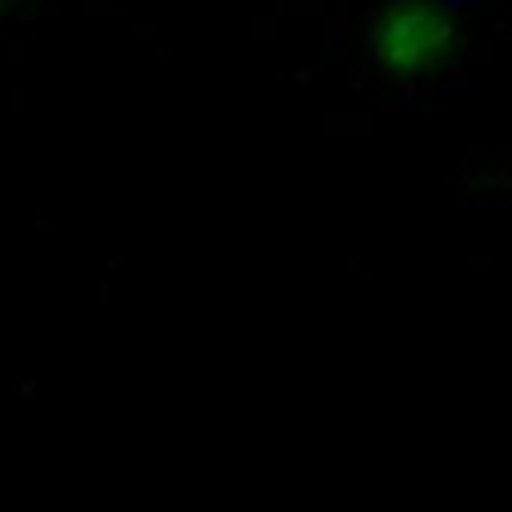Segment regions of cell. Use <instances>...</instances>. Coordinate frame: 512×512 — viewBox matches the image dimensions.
Here are the masks:
<instances>
[{"label":"cell","mask_w":512,"mask_h":512,"mask_svg":"<svg viewBox=\"0 0 512 512\" xmlns=\"http://www.w3.org/2000/svg\"><path fill=\"white\" fill-rule=\"evenodd\" d=\"M24 4H32V0H0V20H4V16H12V12H16V8H24Z\"/></svg>","instance_id":"1"}]
</instances>
